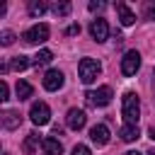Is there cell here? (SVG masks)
Here are the masks:
<instances>
[{
	"mask_svg": "<svg viewBox=\"0 0 155 155\" xmlns=\"http://www.w3.org/2000/svg\"><path fill=\"white\" fill-rule=\"evenodd\" d=\"M121 116H124V124L138 126V119H140V99H138L136 92H124V97H121Z\"/></svg>",
	"mask_w": 155,
	"mask_h": 155,
	"instance_id": "cell-1",
	"label": "cell"
},
{
	"mask_svg": "<svg viewBox=\"0 0 155 155\" xmlns=\"http://www.w3.org/2000/svg\"><path fill=\"white\" fill-rule=\"evenodd\" d=\"M78 75L85 85H92L99 75H102V63L94 61V58H82L80 65H78Z\"/></svg>",
	"mask_w": 155,
	"mask_h": 155,
	"instance_id": "cell-2",
	"label": "cell"
},
{
	"mask_svg": "<svg viewBox=\"0 0 155 155\" xmlns=\"http://www.w3.org/2000/svg\"><path fill=\"white\" fill-rule=\"evenodd\" d=\"M111 97H114V92H111L109 85H102V87H97V90L85 92V102H87L90 107H107V104L111 102Z\"/></svg>",
	"mask_w": 155,
	"mask_h": 155,
	"instance_id": "cell-3",
	"label": "cell"
},
{
	"mask_svg": "<svg viewBox=\"0 0 155 155\" xmlns=\"http://www.w3.org/2000/svg\"><path fill=\"white\" fill-rule=\"evenodd\" d=\"M29 119H31L34 126H46V124L51 121V109H48V104H46V102H34L31 109H29Z\"/></svg>",
	"mask_w": 155,
	"mask_h": 155,
	"instance_id": "cell-4",
	"label": "cell"
},
{
	"mask_svg": "<svg viewBox=\"0 0 155 155\" xmlns=\"http://www.w3.org/2000/svg\"><path fill=\"white\" fill-rule=\"evenodd\" d=\"M48 24H34V27H29L24 34H22V39H24V44H44L46 39H48Z\"/></svg>",
	"mask_w": 155,
	"mask_h": 155,
	"instance_id": "cell-5",
	"label": "cell"
},
{
	"mask_svg": "<svg viewBox=\"0 0 155 155\" xmlns=\"http://www.w3.org/2000/svg\"><path fill=\"white\" fill-rule=\"evenodd\" d=\"M138 68H140V53L138 51H126L124 58H121V73L126 78H131V75L138 73Z\"/></svg>",
	"mask_w": 155,
	"mask_h": 155,
	"instance_id": "cell-6",
	"label": "cell"
},
{
	"mask_svg": "<svg viewBox=\"0 0 155 155\" xmlns=\"http://www.w3.org/2000/svg\"><path fill=\"white\" fill-rule=\"evenodd\" d=\"M44 90H48V92H58L61 87H63V82H65V75L58 70V68H51V70H46V75H44Z\"/></svg>",
	"mask_w": 155,
	"mask_h": 155,
	"instance_id": "cell-7",
	"label": "cell"
},
{
	"mask_svg": "<svg viewBox=\"0 0 155 155\" xmlns=\"http://www.w3.org/2000/svg\"><path fill=\"white\" fill-rule=\"evenodd\" d=\"M90 34H92V39H94L97 44L107 41V39H109V24H107V19H102V17L92 19V22H90Z\"/></svg>",
	"mask_w": 155,
	"mask_h": 155,
	"instance_id": "cell-8",
	"label": "cell"
},
{
	"mask_svg": "<svg viewBox=\"0 0 155 155\" xmlns=\"http://www.w3.org/2000/svg\"><path fill=\"white\" fill-rule=\"evenodd\" d=\"M65 124H68V128L80 131V128L87 124V116H85V111H82V109H70V111H68V116H65Z\"/></svg>",
	"mask_w": 155,
	"mask_h": 155,
	"instance_id": "cell-9",
	"label": "cell"
},
{
	"mask_svg": "<svg viewBox=\"0 0 155 155\" xmlns=\"http://www.w3.org/2000/svg\"><path fill=\"white\" fill-rule=\"evenodd\" d=\"M90 140H92L94 145H107V143H109V128H107L104 124L92 126V128H90Z\"/></svg>",
	"mask_w": 155,
	"mask_h": 155,
	"instance_id": "cell-10",
	"label": "cell"
},
{
	"mask_svg": "<svg viewBox=\"0 0 155 155\" xmlns=\"http://www.w3.org/2000/svg\"><path fill=\"white\" fill-rule=\"evenodd\" d=\"M119 136H121V140L133 143V140L140 138V131H138V126H133V124H124V126L119 128Z\"/></svg>",
	"mask_w": 155,
	"mask_h": 155,
	"instance_id": "cell-11",
	"label": "cell"
},
{
	"mask_svg": "<svg viewBox=\"0 0 155 155\" xmlns=\"http://www.w3.org/2000/svg\"><path fill=\"white\" fill-rule=\"evenodd\" d=\"M116 15H119V22H121L124 27H131V24L136 22V15H133L124 2H116Z\"/></svg>",
	"mask_w": 155,
	"mask_h": 155,
	"instance_id": "cell-12",
	"label": "cell"
},
{
	"mask_svg": "<svg viewBox=\"0 0 155 155\" xmlns=\"http://www.w3.org/2000/svg\"><path fill=\"white\" fill-rule=\"evenodd\" d=\"M39 143H44V138H39V133L36 131H31V133H27V138H24V145H22V150L27 153V155H34L36 153V145Z\"/></svg>",
	"mask_w": 155,
	"mask_h": 155,
	"instance_id": "cell-13",
	"label": "cell"
},
{
	"mask_svg": "<svg viewBox=\"0 0 155 155\" xmlns=\"http://www.w3.org/2000/svg\"><path fill=\"white\" fill-rule=\"evenodd\" d=\"M41 145H44L46 155H61V153H63V145H61V140H58L56 136H46Z\"/></svg>",
	"mask_w": 155,
	"mask_h": 155,
	"instance_id": "cell-14",
	"label": "cell"
},
{
	"mask_svg": "<svg viewBox=\"0 0 155 155\" xmlns=\"http://www.w3.org/2000/svg\"><path fill=\"white\" fill-rule=\"evenodd\" d=\"M19 124H22V116H19L17 111H5V114H2V126H5L7 131L17 128Z\"/></svg>",
	"mask_w": 155,
	"mask_h": 155,
	"instance_id": "cell-15",
	"label": "cell"
},
{
	"mask_svg": "<svg viewBox=\"0 0 155 155\" xmlns=\"http://www.w3.org/2000/svg\"><path fill=\"white\" fill-rule=\"evenodd\" d=\"M15 92H17V99H29V97H31V92H34V87H31L27 80H19V82H17V87H15Z\"/></svg>",
	"mask_w": 155,
	"mask_h": 155,
	"instance_id": "cell-16",
	"label": "cell"
},
{
	"mask_svg": "<svg viewBox=\"0 0 155 155\" xmlns=\"http://www.w3.org/2000/svg\"><path fill=\"white\" fill-rule=\"evenodd\" d=\"M51 61H53V53H51L48 48H41V51L31 58V63H34V65H48Z\"/></svg>",
	"mask_w": 155,
	"mask_h": 155,
	"instance_id": "cell-17",
	"label": "cell"
},
{
	"mask_svg": "<svg viewBox=\"0 0 155 155\" xmlns=\"http://www.w3.org/2000/svg\"><path fill=\"white\" fill-rule=\"evenodd\" d=\"M46 7H48V5H46L44 0H29V15H31V17H41V15L46 12Z\"/></svg>",
	"mask_w": 155,
	"mask_h": 155,
	"instance_id": "cell-18",
	"label": "cell"
},
{
	"mask_svg": "<svg viewBox=\"0 0 155 155\" xmlns=\"http://www.w3.org/2000/svg\"><path fill=\"white\" fill-rule=\"evenodd\" d=\"M29 65H31V61H29L27 56H15V58L10 61V68H15V70H19V73H22L24 68H29Z\"/></svg>",
	"mask_w": 155,
	"mask_h": 155,
	"instance_id": "cell-19",
	"label": "cell"
},
{
	"mask_svg": "<svg viewBox=\"0 0 155 155\" xmlns=\"http://www.w3.org/2000/svg\"><path fill=\"white\" fill-rule=\"evenodd\" d=\"M51 10H53L58 17H68V15H70V2H65V0H63V2H53Z\"/></svg>",
	"mask_w": 155,
	"mask_h": 155,
	"instance_id": "cell-20",
	"label": "cell"
},
{
	"mask_svg": "<svg viewBox=\"0 0 155 155\" xmlns=\"http://www.w3.org/2000/svg\"><path fill=\"white\" fill-rule=\"evenodd\" d=\"M12 41H15V31H10V29H5V31L0 34V44H2V46H10Z\"/></svg>",
	"mask_w": 155,
	"mask_h": 155,
	"instance_id": "cell-21",
	"label": "cell"
},
{
	"mask_svg": "<svg viewBox=\"0 0 155 155\" xmlns=\"http://www.w3.org/2000/svg\"><path fill=\"white\" fill-rule=\"evenodd\" d=\"M143 17L145 19H155V2H145L143 5Z\"/></svg>",
	"mask_w": 155,
	"mask_h": 155,
	"instance_id": "cell-22",
	"label": "cell"
},
{
	"mask_svg": "<svg viewBox=\"0 0 155 155\" xmlns=\"http://www.w3.org/2000/svg\"><path fill=\"white\" fill-rule=\"evenodd\" d=\"M0 99H2V102H5V99H10V85H7L5 80L0 82Z\"/></svg>",
	"mask_w": 155,
	"mask_h": 155,
	"instance_id": "cell-23",
	"label": "cell"
},
{
	"mask_svg": "<svg viewBox=\"0 0 155 155\" xmlns=\"http://www.w3.org/2000/svg\"><path fill=\"white\" fill-rule=\"evenodd\" d=\"M73 155H92V153H90L87 145H75V148H73Z\"/></svg>",
	"mask_w": 155,
	"mask_h": 155,
	"instance_id": "cell-24",
	"label": "cell"
},
{
	"mask_svg": "<svg viewBox=\"0 0 155 155\" xmlns=\"http://www.w3.org/2000/svg\"><path fill=\"white\" fill-rule=\"evenodd\" d=\"M90 10H92V12H102V10H104V2H102V0H92V2H90Z\"/></svg>",
	"mask_w": 155,
	"mask_h": 155,
	"instance_id": "cell-25",
	"label": "cell"
},
{
	"mask_svg": "<svg viewBox=\"0 0 155 155\" xmlns=\"http://www.w3.org/2000/svg\"><path fill=\"white\" fill-rule=\"evenodd\" d=\"M65 34H68V36H75V34H80V24H70V27L65 29Z\"/></svg>",
	"mask_w": 155,
	"mask_h": 155,
	"instance_id": "cell-26",
	"label": "cell"
},
{
	"mask_svg": "<svg viewBox=\"0 0 155 155\" xmlns=\"http://www.w3.org/2000/svg\"><path fill=\"white\" fill-rule=\"evenodd\" d=\"M148 136H150V138H153V140H155V126H153V128H150V131H148Z\"/></svg>",
	"mask_w": 155,
	"mask_h": 155,
	"instance_id": "cell-27",
	"label": "cell"
},
{
	"mask_svg": "<svg viewBox=\"0 0 155 155\" xmlns=\"http://www.w3.org/2000/svg\"><path fill=\"white\" fill-rule=\"evenodd\" d=\"M126 155H143V153H136V150H128Z\"/></svg>",
	"mask_w": 155,
	"mask_h": 155,
	"instance_id": "cell-28",
	"label": "cell"
}]
</instances>
